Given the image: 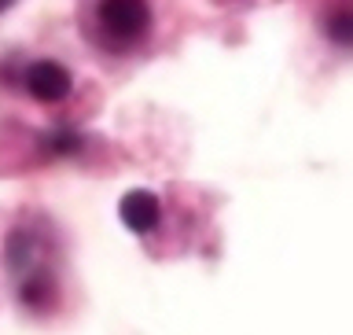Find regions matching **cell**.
I'll return each mask as SVG.
<instances>
[{"instance_id": "4", "label": "cell", "mask_w": 353, "mask_h": 335, "mask_svg": "<svg viewBox=\"0 0 353 335\" xmlns=\"http://www.w3.org/2000/svg\"><path fill=\"white\" fill-rule=\"evenodd\" d=\"M55 298H59V287H55V280L48 273H41V269H33L22 276V284H19V303L33 309V314H48V309L55 306Z\"/></svg>"}, {"instance_id": "5", "label": "cell", "mask_w": 353, "mask_h": 335, "mask_svg": "<svg viewBox=\"0 0 353 335\" xmlns=\"http://www.w3.org/2000/svg\"><path fill=\"white\" fill-rule=\"evenodd\" d=\"M320 30H324V37L335 48H353V0H342V4L327 8Z\"/></svg>"}, {"instance_id": "7", "label": "cell", "mask_w": 353, "mask_h": 335, "mask_svg": "<svg viewBox=\"0 0 353 335\" xmlns=\"http://www.w3.org/2000/svg\"><path fill=\"white\" fill-rule=\"evenodd\" d=\"M81 137H77L74 129H55V133H48V137L41 140V148L48 151V155H55V159H63V155H77L81 151Z\"/></svg>"}, {"instance_id": "2", "label": "cell", "mask_w": 353, "mask_h": 335, "mask_svg": "<svg viewBox=\"0 0 353 335\" xmlns=\"http://www.w3.org/2000/svg\"><path fill=\"white\" fill-rule=\"evenodd\" d=\"M22 85H26V93L33 99H41V104H59V99L70 96L74 88V77L66 70L63 63L55 59H37L26 66V74H22Z\"/></svg>"}, {"instance_id": "6", "label": "cell", "mask_w": 353, "mask_h": 335, "mask_svg": "<svg viewBox=\"0 0 353 335\" xmlns=\"http://www.w3.org/2000/svg\"><path fill=\"white\" fill-rule=\"evenodd\" d=\"M4 258H8V265L15 273H33L37 269V240L30 236V232H22V229H15L8 236V247H4Z\"/></svg>"}, {"instance_id": "8", "label": "cell", "mask_w": 353, "mask_h": 335, "mask_svg": "<svg viewBox=\"0 0 353 335\" xmlns=\"http://www.w3.org/2000/svg\"><path fill=\"white\" fill-rule=\"evenodd\" d=\"M11 4H15V0H0V11H8Z\"/></svg>"}, {"instance_id": "3", "label": "cell", "mask_w": 353, "mask_h": 335, "mask_svg": "<svg viewBox=\"0 0 353 335\" xmlns=\"http://www.w3.org/2000/svg\"><path fill=\"white\" fill-rule=\"evenodd\" d=\"M118 214H121V221H125L129 232L148 236V232H154V229H159V221H162V203H159V195H151V192H143V188H137V192H125V195H121Z\"/></svg>"}, {"instance_id": "1", "label": "cell", "mask_w": 353, "mask_h": 335, "mask_svg": "<svg viewBox=\"0 0 353 335\" xmlns=\"http://www.w3.org/2000/svg\"><path fill=\"white\" fill-rule=\"evenodd\" d=\"M96 22L107 44L129 48L151 30V4L148 0H99Z\"/></svg>"}]
</instances>
